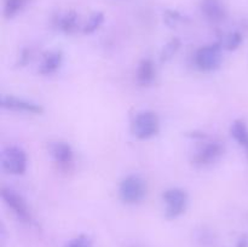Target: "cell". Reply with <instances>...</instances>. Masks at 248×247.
Returning a JSON list of instances; mask_svg holds the SVG:
<instances>
[{
  "label": "cell",
  "instance_id": "cell-1",
  "mask_svg": "<svg viewBox=\"0 0 248 247\" xmlns=\"http://www.w3.org/2000/svg\"><path fill=\"white\" fill-rule=\"evenodd\" d=\"M223 47L220 41L201 46L194 53V65L202 73H212L219 69L223 62Z\"/></svg>",
  "mask_w": 248,
  "mask_h": 247
},
{
  "label": "cell",
  "instance_id": "cell-2",
  "mask_svg": "<svg viewBox=\"0 0 248 247\" xmlns=\"http://www.w3.org/2000/svg\"><path fill=\"white\" fill-rule=\"evenodd\" d=\"M1 170L11 176H22L28 167V156L26 150L19 145H7L0 153Z\"/></svg>",
  "mask_w": 248,
  "mask_h": 247
},
{
  "label": "cell",
  "instance_id": "cell-3",
  "mask_svg": "<svg viewBox=\"0 0 248 247\" xmlns=\"http://www.w3.org/2000/svg\"><path fill=\"white\" fill-rule=\"evenodd\" d=\"M147 182L140 174H128L119 184V198L126 205H137L145 199Z\"/></svg>",
  "mask_w": 248,
  "mask_h": 247
},
{
  "label": "cell",
  "instance_id": "cell-4",
  "mask_svg": "<svg viewBox=\"0 0 248 247\" xmlns=\"http://www.w3.org/2000/svg\"><path fill=\"white\" fill-rule=\"evenodd\" d=\"M131 130L140 140H149L160 132V119L155 111L140 110L133 116Z\"/></svg>",
  "mask_w": 248,
  "mask_h": 247
},
{
  "label": "cell",
  "instance_id": "cell-5",
  "mask_svg": "<svg viewBox=\"0 0 248 247\" xmlns=\"http://www.w3.org/2000/svg\"><path fill=\"white\" fill-rule=\"evenodd\" d=\"M162 201L165 203V217L170 220H173L181 217L186 211L189 196L184 189L173 186L164 191Z\"/></svg>",
  "mask_w": 248,
  "mask_h": 247
},
{
  "label": "cell",
  "instance_id": "cell-6",
  "mask_svg": "<svg viewBox=\"0 0 248 247\" xmlns=\"http://www.w3.org/2000/svg\"><path fill=\"white\" fill-rule=\"evenodd\" d=\"M0 196H1L5 205L11 210V212L14 213L17 219L23 223L31 222V216L29 206L26 199L18 191L15 190L14 188H10V186H2Z\"/></svg>",
  "mask_w": 248,
  "mask_h": 247
},
{
  "label": "cell",
  "instance_id": "cell-7",
  "mask_svg": "<svg viewBox=\"0 0 248 247\" xmlns=\"http://www.w3.org/2000/svg\"><path fill=\"white\" fill-rule=\"evenodd\" d=\"M0 107L5 109V110L33 114V115H38V114H41L44 111L41 104L36 103V102L31 101V99L14 96V94H2L0 97Z\"/></svg>",
  "mask_w": 248,
  "mask_h": 247
},
{
  "label": "cell",
  "instance_id": "cell-8",
  "mask_svg": "<svg viewBox=\"0 0 248 247\" xmlns=\"http://www.w3.org/2000/svg\"><path fill=\"white\" fill-rule=\"evenodd\" d=\"M224 154V145L218 140L206 143L196 152L194 162L199 166H210L220 159Z\"/></svg>",
  "mask_w": 248,
  "mask_h": 247
},
{
  "label": "cell",
  "instance_id": "cell-9",
  "mask_svg": "<svg viewBox=\"0 0 248 247\" xmlns=\"http://www.w3.org/2000/svg\"><path fill=\"white\" fill-rule=\"evenodd\" d=\"M200 10L203 17L212 23H220L227 18L228 10L222 0H202Z\"/></svg>",
  "mask_w": 248,
  "mask_h": 247
},
{
  "label": "cell",
  "instance_id": "cell-10",
  "mask_svg": "<svg viewBox=\"0 0 248 247\" xmlns=\"http://www.w3.org/2000/svg\"><path fill=\"white\" fill-rule=\"evenodd\" d=\"M48 154L52 157L53 161L61 166L72 164L74 160V150H73L72 145L63 140L51 142L48 145Z\"/></svg>",
  "mask_w": 248,
  "mask_h": 247
},
{
  "label": "cell",
  "instance_id": "cell-11",
  "mask_svg": "<svg viewBox=\"0 0 248 247\" xmlns=\"http://www.w3.org/2000/svg\"><path fill=\"white\" fill-rule=\"evenodd\" d=\"M63 64V52L60 50L46 51L39 64V73L41 75H52L60 70Z\"/></svg>",
  "mask_w": 248,
  "mask_h": 247
},
{
  "label": "cell",
  "instance_id": "cell-12",
  "mask_svg": "<svg viewBox=\"0 0 248 247\" xmlns=\"http://www.w3.org/2000/svg\"><path fill=\"white\" fill-rule=\"evenodd\" d=\"M156 77V68L150 58H143L137 65L136 70V81L140 86L147 87L154 82Z\"/></svg>",
  "mask_w": 248,
  "mask_h": 247
},
{
  "label": "cell",
  "instance_id": "cell-13",
  "mask_svg": "<svg viewBox=\"0 0 248 247\" xmlns=\"http://www.w3.org/2000/svg\"><path fill=\"white\" fill-rule=\"evenodd\" d=\"M78 14L73 10L64 12V14L60 15L56 18L55 26L57 27L58 31H61L64 34H74L78 31L79 27V18H78Z\"/></svg>",
  "mask_w": 248,
  "mask_h": 247
},
{
  "label": "cell",
  "instance_id": "cell-14",
  "mask_svg": "<svg viewBox=\"0 0 248 247\" xmlns=\"http://www.w3.org/2000/svg\"><path fill=\"white\" fill-rule=\"evenodd\" d=\"M230 135L237 144L248 149V126L244 120L237 119V120L232 121V126H230Z\"/></svg>",
  "mask_w": 248,
  "mask_h": 247
},
{
  "label": "cell",
  "instance_id": "cell-15",
  "mask_svg": "<svg viewBox=\"0 0 248 247\" xmlns=\"http://www.w3.org/2000/svg\"><path fill=\"white\" fill-rule=\"evenodd\" d=\"M28 0H4V16L11 19L26 7Z\"/></svg>",
  "mask_w": 248,
  "mask_h": 247
},
{
  "label": "cell",
  "instance_id": "cell-16",
  "mask_svg": "<svg viewBox=\"0 0 248 247\" xmlns=\"http://www.w3.org/2000/svg\"><path fill=\"white\" fill-rule=\"evenodd\" d=\"M104 22V15L101 11H94L93 14H91V16L89 17V19L86 21V23L82 27V33L84 34H93L94 31H98L101 28V26Z\"/></svg>",
  "mask_w": 248,
  "mask_h": 247
},
{
  "label": "cell",
  "instance_id": "cell-17",
  "mask_svg": "<svg viewBox=\"0 0 248 247\" xmlns=\"http://www.w3.org/2000/svg\"><path fill=\"white\" fill-rule=\"evenodd\" d=\"M220 43H222L224 50L235 51L244 43V36L240 31H230L229 34L225 35L224 41H220Z\"/></svg>",
  "mask_w": 248,
  "mask_h": 247
},
{
  "label": "cell",
  "instance_id": "cell-18",
  "mask_svg": "<svg viewBox=\"0 0 248 247\" xmlns=\"http://www.w3.org/2000/svg\"><path fill=\"white\" fill-rule=\"evenodd\" d=\"M179 47H181V41H179L178 39L174 38V39H172V40H170L169 43L164 46V48H162V51H161L162 62H164V61L166 62V61L171 60V58L176 55L177 51L179 50Z\"/></svg>",
  "mask_w": 248,
  "mask_h": 247
},
{
  "label": "cell",
  "instance_id": "cell-19",
  "mask_svg": "<svg viewBox=\"0 0 248 247\" xmlns=\"http://www.w3.org/2000/svg\"><path fill=\"white\" fill-rule=\"evenodd\" d=\"M64 247H93L92 246V241L87 235H79V236L74 237V239L69 240Z\"/></svg>",
  "mask_w": 248,
  "mask_h": 247
},
{
  "label": "cell",
  "instance_id": "cell-20",
  "mask_svg": "<svg viewBox=\"0 0 248 247\" xmlns=\"http://www.w3.org/2000/svg\"><path fill=\"white\" fill-rule=\"evenodd\" d=\"M235 247H248V237L246 235H244V236H241L239 239V241H237L236 246Z\"/></svg>",
  "mask_w": 248,
  "mask_h": 247
}]
</instances>
